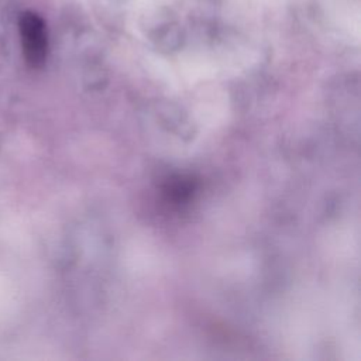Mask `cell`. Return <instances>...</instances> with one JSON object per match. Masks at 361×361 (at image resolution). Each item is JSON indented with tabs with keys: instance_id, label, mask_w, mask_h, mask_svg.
<instances>
[{
	"instance_id": "1",
	"label": "cell",
	"mask_w": 361,
	"mask_h": 361,
	"mask_svg": "<svg viewBox=\"0 0 361 361\" xmlns=\"http://www.w3.org/2000/svg\"><path fill=\"white\" fill-rule=\"evenodd\" d=\"M20 34L27 63L32 68H39L45 62L48 49L47 30L42 18L34 13L23 14Z\"/></svg>"
}]
</instances>
